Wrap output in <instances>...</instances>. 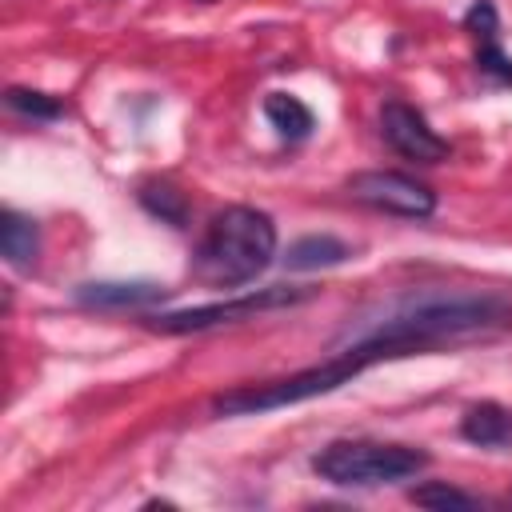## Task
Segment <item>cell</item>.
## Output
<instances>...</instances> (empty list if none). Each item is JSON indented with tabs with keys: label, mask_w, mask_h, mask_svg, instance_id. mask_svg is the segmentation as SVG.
I'll return each instance as SVG.
<instances>
[{
	"label": "cell",
	"mask_w": 512,
	"mask_h": 512,
	"mask_svg": "<svg viewBox=\"0 0 512 512\" xmlns=\"http://www.w3.org/2000/svg\"><path fill=\"white\" fill-rule=\"evenodd\" d=\"M164 296L168 288L156 280H88L72 288V300L84 308H144Z\"/></svg>",
	"instance_id": "8"
},
{
	"label": "cell",
	"mask_w": 512,
	"mask_h": 512,
	"mask_svg": "<svg viewBox=\"0 0 512 512\" xmlns=\"http://www.w3.org/2000/svg\"><path fill=\"white\" fill-rule=\"evenodd\" d=\"M508 316L512 304L492 292H424L388 304L380 320H364L356 332L348 328L336 344H364L376 352V360H392L500 328Z\"/></svg>",
	"instance_id": "1"
},
{
	"label": "cell",
	"mask_w": 512,
	"mask_h": 512,
	"mask_svg": "<svg viewBox=\"0 0 512 512\" xmlns=\"http://www.w3.org/2000/svg\"><path fill=\"white\" fill-rule=\"evenodd\" d=\"M4 104L28 120H60L64 116V104L48 92H36V88H8L4 92Z\"/></svg>",
	"instance_id": "15"
},
{
	"label": "cell",
	"mask_w": 512,
	"mask_h": 512,
	"mask_svg": "<svg viewBox=\"0 0 512 512\" xmlns=\"http://www.w3.org/2000/svg\"><path fill=\"white\" fill-rule=\"evenodd\" d=\"M348 196L364 208L388 212V216H404V220H428L436 212V192L428 184H420L408 172H392V168H368L348 176Z\"/></svg>",
	"instance_id": "6"
},
{
	"label": "cell",
	"mask_w": 512,
	"mask_h": 512,
	"mask_svg": "<svg viewBox=\"0 0 512 512\" xmlns=\"http://www.w3.org/2000/svg\"><path fill=\"white\" fill-rule=\"evenodd\" d=\"M276 256V224L268 212L228 204L216 212L192 252V276L208 288H240L256 280Z\"/></svg>",
	"instance_id": "2"
},
{
	"label": "cell",
	"mask_w": 512,
	"mask_h": 512,
	"mask_svg": "<svg viewBox=\"0 0 512 512\" xmlns=\"http://www.w3.org/2000/svg\"><path fill=\"white\" fill-rule=\"evenodd\" d=\"M464 28H468L476 40H496V28H500L496 4H492V0H476V4L464 12Z\"/></svg>",
	"instance_id": "17"
},
{
	"label": "cell",
	"mask_w": 512,
	"mask_h": 512,
	"mask_svg": "<svg viewBox=\"0 0 512 512\" xmlns=\"http://www.w3.org/2000/svg\"><path fill=\"white\" fill-rule=\"evenodd\" d=\"M476 68L484 76H492L496 84H512V56L496 44V40H480V52H476Z\"/></svg>",
	"instance_id": "16"
},
{
	"label": "cell",
	"mask_w": 512,
	"mask_h": 512,
	"mask_svg": "<svg viewBox=\"0 0 512 512\" xmlns=\"http://www.w3.org/2000/svg\"><path fill=\"white\" fill-rule=\"evenodd\" d=\"M352 256V248L336 236H300L296 244H288L284 252V268L288 272H316V268H332V264H344Z\"/></svg>",
	"instance_id": "12"
},
{
	"label": "cell",
	"mask_w": 512,
	"mask_h": 512,
	"mask_svg": "<svg viewBox=\"0 0 512 512\" xmlns=\"http://www.w3.org/2000/svg\"><path fill=\"white\" fill-rule=\"evenodd\" d=\"M380 136L404 160H416V164H440V160H448V140L408 100H396L392 96V100L380 104Z\"/></svg>",
	"instance_id": "7"
},
{
	"label": "cell",
	"mask_w": 512,
	"mask_h": 512,
	"mask_svg": "<svg viewBox=\"0 0 512 512\" xmlns=\"http://www.w3.org/2000/svg\"><path fill=\"white\" fill-rule=\"evenodd\" d=\"M408 500L420 504V508H480V504H484L480 496H472V492H464V488H452V484H444V480H428V484L412 488Z\"/></svg>",
	"instance_id": "14"
},
{
	"label": "cell",
	"mask_w": 512,
	"mask_h": 512,
	"mask_svg": "<svg viewBox=\"0 0 512 512\" xmlns=\"http://www.w3.org/2000/svg\"><path fill=\"white\" fill-rule=\"evenodd\" d=\"M424 468H428V452L412 444H384V440H332L312 456V472L340 488L396 484Z\"/></svg>",
	"instance_id": "4"
},
{
	"label": "cell",
	"mask_w": 512,
	"mask_h": 512,
	"mask_svg": "<svg viewBox=\"0 0 512 512\" xmlns=\"http://www.w3.org/2000/svg\"><path fill=\"white\" fill-rule=\"evenodd\" d=\"M0 252L12 268H32L36 256H40V228L36 220L20 216L16 208H4L0 212Z\"/></svg>",
	"instance_id": "10"
},
{
	"label": "cell",
	"mask_w": 512,
	"mask_h": 512,
	"mask_svg": "<svg viewBox=\"0 0 512 512\" xmlns=\"http://www.w3.org/2000/svg\"><path fill=\"white\" fill-rule=\"evenodd\" d=\"M316 296V288H296V284H272V288H260V292H244L236 300H220V304H196V308H180V312H160V316H148L144 324L152 332H164V336H184V332H204V328H216V324H236L244 316H256L264 308H284V304H300Z\"/></svg>",
	"instance_id": "5"
},
{
	"label": "cell",
	"mask_w": 512,
	"mask_h": 512,
	"mask_svg": "<svg viewBox=\"0 0 512 512\" xmlns=\"http://www.w3.org/2000/svg\"><path fill=\"white\" fill-rule=\"evenodd\" d=\"M368 364H372V356L364 348L336 344V352L324 364H312V368H300L292 376H276V380H264V384H240V388L220 392L212 400V412L216 416H252V412L288 408V404H300V400H312V396H328L340 384H348L352 376H360Z\"/></svg>",
	"instance_id": "3"
},
{
	"label": "cell",
	"mask_w": 512,
	"mask_h": 512,
	"mask_svg": "<svg viewBox=\"0 0 512 512\" xmlns=\"http://www.w3.org/2000/svg\"><path fill=\"white\" fill-rule=\"evenodd\" d=\"M460 436L476 448H504V444H512V412L496 400H480L464 412Z\"/></svg>",
	"instance_id": "9"
},
{
	"label": "cell",
	"mask_w": 512,
	"mask_h": 512,
	"mask_svg": "<svg viewBox=\"0 0 512 512\" xmlns=\"http://www.w3.org/2000/svg\"><path fill=\"white\" fill-rule=\"evenodd\" d=\"M136 200H140V208L148 212V216H156L160 224H172V228H188V196L176 188V184H168V180H144L140 184V192H136Z\"/></svg>",
	"instance_id": "13"
},
{
	"label": "cell",
	"mask_w": 512,
	"mask_h": 512,
	"mask_svg": "<svg viewBox=\"0 0 512 512\" xmlns=\"http://www.w3.org/2000/svg\"><path fill=\"white\" fill-rule=\"evenodd\" d=\"M264 116H268V124H272L284 140H292V144L308 140L312 128H316L312 108H308L300 96H292V92H268V96H264Z\"/></svg>",
	"instance_id": "11"
}]
</instances>
